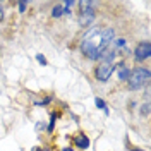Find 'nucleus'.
Segmentation results:
<instances>
[{
    "label": "nucleus",
    "instance_id": "obj_1",
    "mask_svg": "<svg viewBox=\"0 0 151 151\" xmlns=\"http://www.w3.org/2000/svg\"><path fill=\"white\" fill-rule=\"evenodd\" d=\"M113 35H115L113 28H106V29H103V31H100L98 28H93L84 36L83 43H81L83 53L88 55L89 58H93V60L100 58V55H101L105 50L108 48V45L112 43Z\"/></svg>",
    "mask_w": 151,
    "mask_h": 151
},
{
    "label": "nucleus",
    "instance_id": "obj_2",
    "mask_svg": "<svg viewBox=\"0 0 151 151\" xmlns=\"http://www.w3.org/2000/svg\"><path fill=\"white\" fill-rule=\"evenodd\" d=\"M129 88L131 89H139L142 88L144 84H148V81H150V70L148 69H136V70H132L131 74H129Z\"/></svg>",
    "mask_w": 151,
    "mask_h": 151
},
{
    "label": "nucleus",
    "instance_id": "obj_3",
    "mask_svg": "<svg viewBox=\"0 0 151 151\" xmlns=\"http://www.w3.org/2000/svg\"><path fill=\"white\" fill-rule=\"evenodd\" d=\"M113 70H115V65H113V62H101L100 67L96 69V77H98V81H108L110 79V76L113 74Z\"/></svg>",
    "mask_w": 151,
    "mask_h": 151
},
{
    "label": "nucleus",
    "instance_id": "obj_4",
    "mask_svg": "<svg viewBox=\"0 0 151 151\" xmlns=\"http://www.w3.org/2000/svg\"><path fill=\"white\" fill-rule=\"evenodd\" d=\"M150 55H151V45H150V41H141V43L136 47V58L141 62V60H146Z\"/></svg>",
    "mask_w": 151,
    "mask_h": 151
},
{
    "label": "nucleus",
    "instance_id": "obj_5",
    "mask_svg": "<svg viewBox=\"0 0 151 151\" xmlns=\"http://www.w3.org/2000/svg\"><path fill=\"white\" fill-rule=\"evenodd\" d=\"M74 142H76V146L77 148H81V150H86L88 146H89V139H88V136H76L74 137Z\"/></svg>",
    "mask_w": 151,
    "mask_h": 151
},
{
    "label": "nucleus",
    "instance_id": "obj_6",
    "mask_svg": "<svg viewBox=\"0 0 151 151\" xmlns=\"http://www.w3.org/2000/svg\"><path fill=\"white\" fill-rule=\"evenodd\" d=\"M129 74H131L129 67H125V65L119 67V79H120V81H127V79H129Z\"/></svg>",
    "mask_w": 151,
    "mask_h": 151
},
{
    "label": "nucleus",
    "instance_id": "obj_7",
    "mask_svg": "<svg viewBox=\"0 0 151 151\" xmlns=\"http://www.w3.org/2000/svg\"><path fill=\"white\" fill-rule=\"evenodd\" d=\"M62 14H64L62 5H55V7H53V10H52V16H53V17H60Z\"/></svg>",
    "mask_w": 151,
    "mask_h": 151
},
{
    "label": "nucleus",
    "instance_id": "obj_8",
    "mask_svg": "<svg viewBox=\"0 0 151 151\" xmlns=\"http://www.w3.org/2000/svg\"><path fill=\"white\" fill-rule=\"evenodd\" d=\"M72 5H74V2H72V0H67L65 4H64V7H62V9H64V14H69V10H70Z\"/></svg>",
    "mask_w": 151,
    "mask_h": 151
},
{
    "label": "nucleus",
    "instance_id": "obj_9",
    "mask_svg": "<svg viewBox=\"0 0 151 151\" xmlns=\"http://www.w3.org/2000/svg\"><path fill=\"white\" fill-rule=\"evenodd\" d=\"M94 103H96V106H98V108H103L105 112H106V105H105V101L101 100V98H96V100H94Z\"/></svg>",
    "mask_w": 151,
    "mask_h": 151
},
{
    "label": "nucleus",
    "instance_id": "obj_10",
    "mask_svg": "<svg viewBox=\"0 0 151 151\" xmlns=\"http://www.w3.org/2000/svg\"><path fill=\"white\" fill-rule=\"evenodd\" d=\"M141 113L142 115H148V113H150V103H144L141 106Z\"/></svg>",
    "mask_w": 151,
    "mask_h": 151
},
{
    "label": "nucleus",
    "instance_id": "obj_11",
    "mask_svg": "<svg viewBox=\"0 0 151 151\" xmlns=\"http://www.w3.org/2000/svg\"><path fill=\"white\" fill-rule=\"evenodd\" d=\"M26 7H28V2H19V10H21V12H24Z\"/></svg>",
    "mask_w": 151,
    "mask_h": 151
},
{
    "label": "nucleus",
    "instance_id": "obj_12",
    "mask_svg": "<svg viewBox=\"0 0 151 151\" xmlns=\"http://www.w3.org/2000/svg\"><path fill=\"white\" fill-rule=\"evenodd\" d=\"M36 60H38V62H40V64H43V65L47 64V58H45V57H43V55H36Z\"/></svg>",
    "mask_w": 151,
    "mask_h": 151
},
{
    "label": "nucleus",
    "instance_id": "obj_13",
    "mask_svg": "<svg viewBox=\"0 0 151 151\" xmlns=\"http://www.w3.org/2000/svg\"><path fill=\"white\" fill-rule=\"evenodd\" d=\"M53 122H55V115H52V122H50V125H48V131L53 129Z\"/></svg>",
    "mask_w": 151,
    "mask_h": 151
},
{
    "label": "nucleus",
    "instance_id": "obj_14",
    "mask_svg": "<svg viewBox=\"0 0 151 151\" xmlns=\"http://www.w3.org/2000/svg\"><path fill=\"white\" fill-rule=\"evenodd\" d=\"M124 43H125V41H124L122 38H119V40H117V41H115V45H117V47H122Z\"/></svg>",
    "mask_w": 151,
    "mask_h": 151
},
{
    "label": "nucleus",
    "instance_id": "obj_15",
    "mask_svg": "<svg viewBox=\"0 0 151 151\" xmlns=\"http://www.w3.org/2000/svg\"><path fill=\"white\" fill-rule=\"evenodd\" d=\"M4 19V9H2V5H0V21Z\"/></svg>",
    "mask_w": 151,
    "mask_h": 151
},
{
    "label": "nucleus",
    "instance_id": "obj_16",
    "mask_svg": "<svg viewBox=\"0 0 151 151\" xmlns=\"http://www.w3.org/2000/svg\"><path fill=\"white\" fill-rule=\"evenodd\" d=\"M62 151H74V150H70V148H64Z\"/></svg>",
    "mask_w": 151,
    "mask_h": 151
},
{
    "label": "nucleus",
    "instance_id": "obj_17",
    "mask_svg": "<svg viewBox=\"0 0 151 151\" xmlns=\"http://www.w3.org/2000/svg\"><path fill=\"white\" fill-rule=\"evenodd\" d=\"M33 151H41V150H40V148H33Z\"/></svg>",
    "mask_w": 151,
    "mask_h": 151
},
{
    "label": "nucleus",
    "instance_id": "obj_18",
    "mask_svg": "<svg viewBox=\"0 0 151 151\" xmlns=\"http://www.w3.org/2000/svg\"><path fill=\"white\" fill-rule=\"evenodd\" d=\"M41 151H47V150H41Z\"/></svg>",
    "mask_w": 151,
    "mask_h": 151
}]
</instances>
